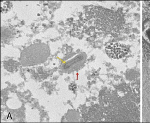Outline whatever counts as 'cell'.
I'll list each match as a JSON object with an SVG mask.
<instances>
[{"mask_svg":"<svg viewBox=\"0 0 150 123\" xmlns=\"http://www.w3.org/2000/svg\"><path fill=\"white\" fill-rule=\"evenodd\" d=\"M50 49L47 45L36 43L22 52L21 62L24 66H33L45 62L50 55Z\"/></svg>","mask_w":150,"mask_h":123,"instance_id":"obj_1","label":"cell"},{"mask_svg":"<svg viewBox=\"0 0 150 123\" xmlns=\"http://www.w3.org/2000/svg\"><path fill=\"white\" fill-rule=\"evenodd\" d=\"M130 50L127 46L120 43H112L106 46L105 52L111 58L120 59L126 56Z\"/></svg>","mask_w":150,"mask_h":123,"instance_id":"obj_2","label":"cell"},{"mask_svg":"<svg viewBox=\"0 0 150 123\" xmlns=\"http://www.w3.org/2000/svg\"><path fill=\"white\" fill-rule=\"evenodd\" d=\"M86 59V55L85 53L79 54L71 60L62 65L61 70L65 72H70L77 70L84 65Z\"/></svg>","mask_w":150,"mask_h":123,"instance_id":"obj_3","label":"cell"},{"mask_svg":"<svg viewBox=\"0 0 150 123\" xmlns=\"http://www.w3.org/2000/svg\"><path fill=\"white\" fill-rule=\"evenodd\" d=\"M147 35L148 37L149 38V40L150 41V28L147 31Z\"/></svg>","mask_w":150,"mask_h":123,"instance_id":"obj_4","label":"cell"}]
</instances>
